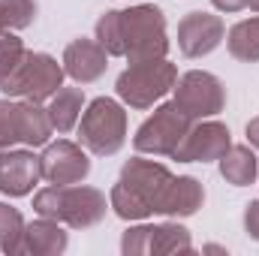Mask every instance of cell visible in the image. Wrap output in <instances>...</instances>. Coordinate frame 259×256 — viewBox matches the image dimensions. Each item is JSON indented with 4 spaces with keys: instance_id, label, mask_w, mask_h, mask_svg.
<instances>
[{
    "instance_id": "6da1fadb",
    "label": "cell",
    "mask_w": 259,
    "mask_h": 256,
    "mask_svg": "<svg viewBox=\"0 0 259 256\" xmlns=\"http://www.w3.org/2000/svg\"><path fill=\"white\" fill-rule=\"evenodd\" d=\"M172 178L175 175L163 163L133 157V160L124 163L118 184L109 193V208L121 220H130V223L133 220H145L151 214H160Z\"/></svg>"
},
{
    "instance_id": "7a4b0ae2",
    "label": "cell",
    "mask_w": 259,
    "mask_h": 256,
    "mask_svg": "<svg viewBox=\"0 0 259 256\" xmlns=\"http://www.w3.org/2000/svg\"><path fill=\"white\" fill-rule=\"evenodd\" d=\"M33 211L39 217L66 223L69 229H91L103 223L109 202L106 193L97 187H81V184H66V187H42L33 196Z\"/></svg>"
},
{
    "instance_id": "3957f363",
    "label": "cell",
    "mask_w": 259,
    "mask_h": 256,
    "mask_svg": "<svg viewBox=\"0 0 259 256\" xmlns=\"http://www.w3.org/2000/svg\"><path fill=\"white\" fill-rule=\"evenodd\" d=\"M78 142L97 157H112L127 145V109L112 97L88 103L78 121Z\"/></svg>"
},
{
    "instance_id": "277c9868",
    "label": "cell",
    "mask_w": 259,
    "mask_h": 256,
    "mask_svg": "<svg viewBox=\"0 0 259 256\" xmlns=\"http://www.w3.org/2000/svg\"><path fill=\"white\" fill-rule=\"evenodd\" d=\"M124 24V58L130 64L157 61L169 52V33H166V15L154 3H139L121 9Z\"/></svg>"
},
{
    "instance_id": "5b68a950",
    "label": "cell",
    "mask_w": 259,
    "mask_h": 256,
    "mask_svg": "<svg viewBox=\"0 0 259 256\" xmlns=\"http://www.w3.org/2000/svg\"><path fill=\"white\" fill-rule=\"evenodd\" d=\"M175 81H178V66L169 64L166 58L142 61V64H130L118 75L115 94L130 109H151L175 88Z\"/></svg>"
},
{
    "instance_id": "8992f818",
    "label": "cell",
    "mask_w": 259,
    "mask_h": 256,
    "mask_svg": "<svg viewBox=\"0 0 259 256\" xmlns=\"http://www.w3.org/2000/svg\"><path fill=\"white\" fill-rule=\"evenodd\" d=\"M64 75H66L64 64H58L52 55H46V52H24L21 64L9 72V78L0 84V91L6 97L46 103L64 88Z\"/></svg>"
},
{
    "instance_id": "52a82bcc",
    "label": "cell",
    "mask_w": 259,
    "mask_h": 256,
    "mask_svg": "<svg viewBox=\"0 0 259 256\" xmlns=\"http://www.w3.org/2000/svg\"><path fill=\"white\" fill-rule=\"evenodd\" d=\"M190 127H193V121L178 109L175 100L163 103V106L154 109V115L142 127L136 130L133 148L139 154H151V157H172Z\"/></svg>"
},
{
    "instance_id": "ba28073f",
    "label": "cell",
    "mask_w": 259,
    "mask_h": 256,
    "mask_svg": "<svg viewBox=\"0 0 259 256\" xmlns=\"http://www.w3.org/2000/svg\"><path fill=\"white\" fill-rule=\"evenodd\" d=\"M175 103L178 109L190 118V121H205L214 118L226 109V88L214 72L205 69H190L184 75H178L175 81Z\"/></svg>"
},
{
    "instance_id": "9c48e42d",
    "label": "cell",
    "mask_w": 259,
    "mask_h": 256,
    "mask_svg": "<svg viewBox=\"0 0 259 256\" xmlns=\"http://www.w3.org/2000/svg\"><path fill=\"white\" fill-rule=\"evenodd\" d=\"M39 169L49 184L66 187V184H81L91 175V160L81 145L69 139H58V142H49L46 151L39 154Z\"/></svg>"
},
{
    "instance_id": "30bf717a",
    "label": "cell",
    "mask_w": 259,
    "mask_h": 256,
    "mask_svg": "<svg viewBox=\"0 0 259 256\" xmlns=\"http://www.w3.org/2000/svg\"><path fill=\"white\" fill-rule=\"evenodd\" d=\"M229 148H232L229 127L220 124V121H208L205 118V121H199V124H193L187 130V136L175 148L172 160H178V163H214Z\"/></svg>"
},
{
    "instance_id": "8fae6325",
    "label": "cell",
    "mask_w": 259,
    "mask_h": 256,
    "mask_svg": "<svg viewBox=\"0 0 259 256\" xmlns=\"http://www.w3.org/2000/svg\"><path fill=\"white\" fill-rule=\"evenodd\" d=\"M226 24L211 12H187L178 21V49L184 58H205L223 42Z\"/></svg>"
},
{
    "instance_id": "7c38bea8",
    "label": "cell",
    "mask_w": 259,
    "mask_h": 256,
    "mask_svg": "<svg viewBox=\"0 0 259 256\" xmlns=\"http://www.w3.org/2000/svg\"><path fill=\"white\" fill-rule=\"evenodd\" d=\"M42 169H39V157L33 151H15V148H3L0 151V193L9 199L27 196L39 184Z\"/></svg>"
},
{
    "instance_id": "4fadbf2b",
    "label": "cell",
    "mask_w": 259,
    "mask_h": 256,
    "mask_svg": "<svg viewBox=\"0 0 259 256\" xmlns=\"http://www.w3.org/2000/svg\"><path fill=\"white\" fill-rule=\"evenodd\" d=\"M106 69H109V55L97 39H72L64 49V72L78 84L103 78Z\"/></svg>"
},
{
    "instance_id": "5bb4252c",
    "label": "cell",
    "mask_w": 259,
    "mask_h": 256,
    "mask_svg": "<svg viewBox=\"0 0 259 256\" xmlns=\"http://www.w3.org/2000/svg\"><path fill=\"white\" fill-rule=\"evenodd\" d=\"M69 244V235L61 229L58 220L39 217L24 226V253L30 256H61Z\"/></svg>"
},
{
    "instance_id": "9a60e30c",
    "label": "cell",
    "mask_w": 259,
    "mask_h": 256,
    "mask_svg": "<svg viewBox=\"0 0 259 256\" xmlns=\"http://www.w3.org/2000/svg\"><path fill=\"white\" fill-rule=\"evenodd\" d=\"M202 202H205V187L193 175H178L169 184V193L163 199L160 214H166V217H193L202 208Z\"/></svg>"
},
{
    "instance_id": "2e32d148",
    "label": "cell",
    "mask_w": 259,
    "mask_h": 256,
    "mask_svg": "<svg viewBox=\"0 0 259 256\" xmlns=\"http://www.w3.org/2000/svg\"><path fill=\"white\" fill-rule=\"evenodd\" d=\"M217 163H220L223 181L232 184V187H247V184L256 181V175H259V160L250 145H232Z\"/></svg>"
},
{
    "instance_id": "e0dca14e",
    "label": "cell",
    "mask_w": 259,
    "mask_h": 256,
    "mask_svg": "<svg viewBox=\"0 0 259 256\" xmlns=\"http://www.w3.org/2000/svg\"><path fill=\"white\" fill-rule=\"evenodd\" d=\"M18 130H21V145H27V148L49 145V139L55 133L52 118H49V109H42L33 100H21L18 103Z\"/></svg>"
},
{
    "instance_id": "ac0fdd59",
    "label": "cell",
    "mask_w": 259,
    "mask_h": 256,
    "mask_svg": "<svg viewBox=\"0 0 259 256\" xmlns=\"http://www.w3.org/2000/svg\"><path fill=\"white\" fill-rule=\"evenodd\" d=\"M81 109H84V94H81V88H61V91L49 100L52 127L58 130V133H69V130L78 124Z\"/></svg>"
},
{
    "instance_id": "d6986e66",
    "label": "cell",
    "mask_w": 259,
    "mask_h": 256,
    "mask_svg": "<svg viewBox=\"0 0 259 256\" xmlns=\"http://www.w3.org/2000/svg\"><path fill=\"white\" fill-rule=\"evenodd\" d=\"M151 256H169V253H193V238L190 229H184L178 220L160 223L151 229Z\"/></svg>"
},
{
    "instance_id": "ffe728a7",
    "label": "cell",
    "mask_w": 259,
    "mask_h": 256,
    "mask_svg": "<svg viewBox=\"0 0 259 256\" xmlns=\"http://www.w3.org/2000/svg\"><path fill=\"white\" fill-rule=\"evenodd\" d=\"M229 55L241 64H256L259 61V15L253 18H244L238 21L232 30H229Z\"/></svg>"
},
{
    "instance_id": "44dd1931",
    "label": "cell",
    "mask_w": 259,
    "mask_h": 256,
    "mask_svg": "<svg viewBox=\"0 0 259 256\" xmlns=\"http://www.w3.org/2000/svg\"><path fill=\"white\" fill-rule=\"evenodd\" d=\"M24 217L18 208L0 202V250L6 256L24 253Z\"/></svg>"
},
{
    "instance_id": "7402d4cb",
    "label": "cell",
    "mask_w": 259,
    "mask_h": 256,
    "mask_svg": "<svg viewBox=\"0 0 259 256\" xmlns=\"http://www.w3.org/2000/svg\"><path fill=\"white\" fill-rule=\"evenodd\" d=\"M97 42L106 49L109 58H124V24L121 9H106L97 21Z\"/></svg>"
},
{
    "instance_id": "603a6c76",
    "label": "cell",
    "mask_w": 259,
    "mask_h": 256,
    "mask_svg": "<svg viewBox=\"0 0 259 256\" xmlns=\"http://www.w3.org/2000/svg\"><path fill=\"white\" fill-rule=\"evenodd\" d=\"M36 18V0H0V21L6 30H24Z\"/></svg>"
},
{
    "instance_id": "cb8c5ba5",
    "label": "cell",
    "mask_w": 259,
    "mask_h": 256,
    "mask_svg": "<svg viewBox=\"0 0 259 256\" xmlns=\"http://www.w3.org/2000/svg\"><path fill=\"white\" fill-rule=\"evenodd\" d=\"M21 145V130H18V103H12L9 97L0 100V151Z\"/></svg>"
},
{
    "instance_id": "d4e9b609",
    "label": "cell",
    "mask_w": 259,
    "mask_h": 256,
    "mask_svg": "<svg viewBox=\"0 0 259 256\" xmlns=\"http://www.w3.org/2000/svg\"><path fill=\"white\" fill-rule=\"evenodd\" d=\"M24 42L15 36V33H9V30H3L0 33V84L9 78V72L15 69V66L21 64V58H24Z\"/></svg>"
},
{
    "instance_id": "484cf974",
    "label": "cell",
    "mask_w": 259,
    "mask_h": 256,
    "mask_svg": "<svg viewBox=\"0 0 259 256\" xmlns=\"http://www.w3.org/2000/svg\"><path fill=\"white\" fill-rule=\"evenodd\" d=\"M151 229L154 226H133L121 238V253L124 256H142L151 247Z\"/></svg>"
},
{
    "instance_id": "4316f807",
    "label": "cell",
    "mask_w": 259,
    "mask_h": 256,
    "mask_svg": "<svg viewBox=\"0 0 259 256\" xmlns=\"http://www.w3.org/2000/svg\"><path fill=\"white\" fill-rule=\"evenodd\" d=\"M244 232H247L253 241H259V199L244 208Z\"/></svg>"
},
{
    "instance_id": "83f0119b",
    "label": "cell",
    "mask_w": 259,
    "mask_h": 256,
    "mask_svg": "<svg viewBox=\"0 0 259 256\" xmlns=\"http://www.w3.org/2000/svg\"><path fill=\"white\" fill-rule=\"evenodd\" d=\"M220 12H241V9H247V3L250 0H211Z\"/></svg>"
},
{
    "instance_id": "f1b7e54d",
    "label": "cell",
    "mask_w": 259,
    "mask_h": 256,
    "mask_svg": "<svg viewBox=\"0 0 259 256\" xmlns=\"http://www.w3.org/2000/svg\"><path fill=\"white\" fill-rule=\"evenodd\" d=\"M247 142H250V148H256L259 151V115L247 124Z\"/></svg>"
},
{
    "instance_id": "f546056e",
    "label": "cell",
    "mask_w": 259,
    "mask_h": 256,
    "mask_svg": "<svg viewBox=\"0 0 259 256\" xmlns=\"http://www.w3.org/2000/svg\"><path fill=\"white\" fill-rule=\"evenodd\" d=\"M205 250H208V253H226V250H223V247H217V244H208Z\"/></svg>"
},
{
    "instance_id": "4dcf8cb0",
    "label": "cell",
    "mask_w": 259,
    "mask_h": 256,
    "mask_svg": "<svg viewBox=\"0 0 259 256\" xmlns=\"http://www.w3.org/2000/svg\"><path fill=\"white\" fill-rule=\"evenodd\" d=\"M247 6H250V9H253V12H259V0H250V3H247Z\"/></svg>"
},
{
    "instance_id": "1f68e13d",
    "label": "cell",
    "mask_w": 259,
    "mask_h": 256,
    "mask_svg": "<svg viewBox=\"0 0 259 256\" xmlns=\"http://www.w3.org/2000/svg\"><path fill=\"white\" fill-rule=\"evenodd\" d=\"M3 30H6V27H3V21H0V33H3Z\"/></svg>"
}]
</instances>
